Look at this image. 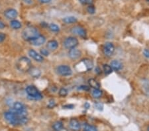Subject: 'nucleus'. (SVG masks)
Returning <instances> with one entry per match:
<instances>
[{
  "label": "nucleus",
  "instance_id": "f257e3e1",
  "mask_svg": "<svg viewBox=\"0 0 149 131\" xmlns=\"http://www.w3.org/2000/svg\"><path fill=\"white\" fill-rule=\"evenodd\" d=\"M4 118L11 125L21 126L28 123L29 119L26 116H20L15 115L13 112L9 111L4 113Z\"/></svg>",
  "mask_w": 149,
  "mask_h": 131
},
{
  "label": "nucleus",
  "instance_id": "f03ea898",
  "mask_svg": "<svg viewBox=\"0 0 149 131\" xmlns=\"http://www.w3.org/2000/svg\"><path fill=\"white\" fill-rule=\"evenodd\" d=\"M16 67L21 72H28L33 67L30 59L27 57L23 56L19 58L16 63Z\"/></svg>",
  "mask_w": 149,
  "mask_h": 131
},
{
  "label": "nucleus",
  "instance_id": "7ed1b4c3",
  "mask_svg": "<svg viewBox=\"0 0 149 131\" xmlns=\"http://www.w3.org/2000/svg\"><path fill=\"white\" fill-rule=\"evenodd\" d=\"M39 35L38 30L33 27H28L25 28L22 33V37L23 39L27 40V41H31Z\"/></svg>",
  "mask_w": 149,
  "mask_h": 131
},
{
  "label": "nucleus",
  "instance_id": "20e7f679",
  "mask_svg": "<svg viewBox=\"0 0 149 131\" xmlns=\"http://www.w3.org/2000/svg\"><path fill=\"white\" fill-rule=\"evenodd\" d=\"M25 91L28 95L29 99L31 100L39 101L43 98L41 93L38 91V89L34 85H29L26 88Z\"/></svg>",
  "mask_w": 149,
  "mask_h": 131
},
{
  "label": "nucleus",
  "instance_id": "39448f33",
  "mask_svg": "<svg viewBox=\"0 0 149 131\" xmlns=\"http://www.w3.org/2000/svg\"><path fill=\"white\" fill-rule=\"evenodd\" d=\"M63 44L66 49L70 50L78 46V40L74 37H69L64 40Z\"/></svg>",
  "mask_w": 149,
  "mask_h": 131
},
{
  "label": "nucleus",
  "instance_id": "423d86ee",
  "mask_svg": "<svg viewBox=\"0 0 149 131\" xmlns=\"http://www.w3.org/2000/svg\"><path fill=\"white\" fill-rule=\"evenodd\" d=\"M115 52L114 44L111 42H107L103 44V52L105 56L107 57H111Z\"/></svg>",
  "mask_w": 149,
  "mask_h": 131
},
{
  "label": "nucleus",
  "instance_id": "0eeeda50",
  "mask_svg": "<svg viewBox=\"0 0 149 131\" xmlns=\"http://www.w3.org/2000/svg\"><path fill=\"white\" fill-rule=\"evenodd\" d=\"M56 71L62 76H69L72 73V70L69 66L60 65L56 68Z\"/></svg>",
  "mask_w": 149,
  "mask_h": 131
},
{
  "label": "nucleus",
  "instance_id": "6e6552de",
  "mask_svg": "<svg viewBox=\"0 0 149 131\" xmlns=\"http://www.w3.org/2000/svg\"><path fill=\"white\" fill-rule=\"evenodd\" d=\"M71 33L81 38H86V35H87L86 29L81 26H75V27L72 28Z\"/></svg>",
  "mask_w": 149,
  "mask_h": 131
},
{
  "label": "nucleus",
  "instance_id": "1a4fd4ad",
  "mask_svg": "<svg viewBox=\"0 0 149 131\" xmlns=\"http://www.w3.org/2000/svg\"><path fill=\"white\" fill-rule=\"evenodd\" d=\"M29 55L33 59H34L35 61L38 62H42L43 60H44V58H43V56L41 54H38L37 52H36L33 49L29 50Z\"/></svg>",
  "mask_w": 149,
  "mask_h": 131
},
{
  "label": "nucleus",
  "instance_id": "9d476101",
  "mask_svg": "<svg viewBox=\"0 0 149 131\" xmlns=\"http://www.w3.org/2000/svg\"><path fill=\"white\" fill-rule=\"evenodd\" d=\"M69 127L72 131H78L80 129V123L76 119L72 118L70 120Z\"/></svg>",
  "mask_w": 149,
  "mask_h": 131
},
{
  "label": "nucleus",
  "instance_id": "9b49d317",
  "mask_svg": "<svg viewBox=\"0 0 149 131\" xmlns=\"http://www.w3.org/2000/svg\"><path fill=\"white\" fill-rule=\"evenodd\" d=\"M68 55L72 60H77L80 58V56H81V52L80 50L74 48V49L70 50L68 52Z\"/></svg>",
  "mask_w": 149,
  "mask_h": 131
},
{
  "label": "nucleus",
  "instance_id": "f8f14e48",
  "mask_svg": "<svg viewBox=\"0 0 149 131\" xmlns=\"http://www.w3.org/2000/svg\"><path fill=\"white\" fill-rule=\"evenodd\" d=\"M4 15L6 16V17H7L9 19H11L13 20L17 17L18 15V13L15 9H8L4 12Z\"/></svg>",
  "mask_w": 149,
  "mask_h": 131
},
{
  "label": "nucleus",
  "instance_id": "ddd939ff",
  "mask_svg": "<svg viewBox=\"0 0 149 131\" xmlns=\"http://www.w3.org/2000/svg\"><path fill=\"white\" fill-rule=\"evenodd\" d=\"M30 42H31V44L34 45V46H39L46 42V38H45L43 35H40L39 36H38L37 38H35V39H33Z\"/></svg>",
  "mask_w": 149,
  "mask_h": 131
},
{
  "label": "nucleus",
  "instance_id": "4468645a",
  "mask_svg": "<svg viewBox=\"0 0 149 131\" xmlns=\"http://www.w3.org/2000/svg\"><path fill=\"white\" fill-rule=\"evenodd\" d=\"M12 109L16 111H27V108H26L25 105L19 101L15 102V103H13V108Z\"/></svg>",
  "mask_w": 149,
  "mask_h": 131
},
{
  "label": "nucleus",
  "instance_id": "2eb2a0df",
  "mask_svg": "<svg viewBox=\"0 0 149 131\" xmlns=\"http://www.w3.org/2000/svg\"><path fill=\"white\" fill-rule=\"evenodd\" d=\"M47 47L48 50H49V51H55L58 47V42L56 40H50L47 42Z\"/></svg>",
  "mask_w": 149,
  "mask_h": 131
},
{
  "label": "nucleus",
  "instance_id": "dca6fc26",
  "mask_svg": "<svg viewBox=\"0 0 149 131\" xmlns=\"http://www.w3.org/2000/svg\"><path fill=\"white\" fill-rule=\"evenodd\" d=\"M110 66H111V67L112 68L113 70H114L115 71H119L120 70H121L123 67L121 62H119V60H113L111 62Z\"/></svg>",
  "mask_w": 149,
  "mask_h": 131
},
{
  "label": "nucleus",
  "instance_id": "f3484780",
  "mask_svg": "<svg viewBox=\"0 0 149 131\" xmlns=\"http://www.w3.org/2000/svg\"><path fill=\"white\" fill-rule=\"evenodd\" d=\"M29 72L30 75L32 76L33 78H39L40 74H41V71H40L39 69L35 67L31 68V70L29 71Z\"/></svg>",
  "mask_w": 149,
  "mask_h": 131
},
{
  "label": "nucleus",
  "instance_id": "a211bd4d",
  "mask_svg": "<svg viewBox=\"0 0 149 131\" xmlns=\"http://www.w3.org/2000/svg\"><path fill=\"white\" fill-rule=\"evenodd\" d=\"M64 128L63 123L62 121H58L54 122L52 125V128L54 131H62Z\"/></svg>",
  "mask_w": 149,
  "mask_h": 131
},
{
  "label": "nucleus",
  "instance_id": "6ab92c4d",
  "mask_svg": "<svg viewBox=\"0 0 149 131\" xmlns=\"http://www.w3.org/2000/svg\"><path fill=\"white\" fill-rule=\"evenodd\" d=\"M89 85L91 87L93 88V89H100V83L97 82V80L93 79V78H91L88 80Z\"/></svg>",
  "mask_w": 149,
  "mask_h": 131
},
{
  "label": "nucleus",
  "instance_id": "aec40b11",
  "mask_svg": "<svg viewBox=\"0 0 149 131\" xmlns=\"http://www.w3.org/2000/svg\"><path fill=\"white\" fill-rule=\"evenodd\" d=\"M10 26L13 28V29H19V28H21V27H22L20 21H19L16 19H13L11 21Z\"/></svg>",
  "mask_w": 149,
  "mask_h": 131
},
{
  "label": "nucleus",
  "instance_id": "412c9836",
  "mask_svg": "<svg viewBox=\"0 0 149 131\" xmlns=\"http://www.w3.org/2000/svg\"><path fill=\"white\" fill-rule=\"evenodd\" d=\"M63 21L66 24H72V23H75L78 21V19L77 18H76L74 16H69V17H66L63 19Z\"/></svg>",
  "mask_w": 149,
  "mask_h": 131
},
{
  "label": "nucleus",
  "instance_id": "4be33fe9",
  "mask_svg": "<svg viewBox=\"0 0 149 131\" xmlns=\"http://www.w3.org/2000/svg\"><path fill=\"white\" fill-rule=\"evenodd\" d=\"M92 95L93 98L98 99L102 96L103 92L100 89H93L92 91Z\"/></svg>",
  "mask_w": 149,
  "mask_h": 131
},
{
  "label": "nucleus",
  "instance_id": "5701e85b",
  "mask_svg": "<svg viewBox=\"0 0 149 131\" xmlns=\"http://www.w3.org/2000/svg\"><path fill=\"white\" fill-rule=\"evenodd\" d=\"M103 70L104 71L105 74H110L112 71L113 69L111 67V66L108 65V64H103Z\"/></svg>",
  "mask_w": 149,
  "mask_h": 131
},
{
  "label": "nucleus",
  "instance_id": "b1692460",
  "mask_svg": "<svg viewBox=\"0 0 149 131\" xmlns=\"http://www.w3.org/2000/svg\"><path fill=\"white\" fill-rule=\"evenodd\" d=\"M84 131H97V129L95 126L86 124V125H84Z\"/></svg>",
  "mask_w": 149,
  "mask_h": 131
},
{
  "label": "nucleus",
  "instance_id": "393cba45",
  "mask_svg": "<svg viewBox=\"0 0 149 131\" xmlns=\"http://www.w3.org/2000/svg\"><path fill=\"white\" fill-rule=\"evenodd\" d=\"M49 27L50 28V30L52 32H58L60 30V27L58 26L57 25L54 23H50L49 25Z\"/></svg>",
  "mask_w": 149,
  "mask_h": 131
},
{
  "label": "nucleus",
  "instance_id": "a878e982",
  "mask_svg": "<svg viewBox=\"0 0 149 131\" xmlns=\"http://www.w3.org/2000/svg\"><path fill=\"white\" fill-rule=\"evenodd\" d=\"M58 94L61 97H66L67 95H68V90H67L66 88L62 87L61 89H60Z\"/></svg>",
  "mask_w": 149,
  "mask_h": 131
},
{
  "label": "nucleus",
  "instance_id": "bb28decb",
  "mask_svg": "<svg viewBox=\"0 0 149 131\" xmlns=\"http://www.w3.org/2000/svg\"><path fill=\"white\" fill-rule=\"evenodd\" d=\"M87 11L90 14H94L95 12V7L93 6V5H90L87 8Z\"/></svg>",
  "mask_w": 149,
  "mask_h": 131
},
{
  "label": "nucleus",
  "instance_id": "cd10ccee",
  "mask_svg": "<svg viewBox=\"0 0 149 131\" xmlns=\"http://www.w3.org/2000/svg\"><path fill=\"white\" fill-rule=\"evenodd\" d=\"M80 3L83 4V5H88V6H90V5H92L93 0H79Z\"/></svg>",
  "mask_w": 149,
  "mask_h": 131
},
{
  "label": "nucleus",
  "instance_id": "c85d7f7f",
  "mask_svg": "<svg viewBox=\"0 0 149 131\" xmlns=\"http://www.w3.org/2000/svg\"><path fill=\"white\" fill-rule=\"evenodd\" d=\"M56 105V103H55V101H54L53 99H51L49 101V103L48 104V107H49V109H52L54 108V107Z\"/></svg>",
  "mask_w": 149,
  "mask_h": 131
},
{
  "label": "nucleus",
  "instance_id": "c756f323",
  "mask_svg": "<svg viewBox=\"0 0 149 131\" xmlns=\"http://www.w3.org/2000/svg\"><path fill=\"white\" fill-rule=\"evenodd\" d=\"M6 34H4L3 33H0V43L3 42L5 40V39H6Z\"/></svg>",
  "mask_w": 149,
  "mask_h": 131
},
{
  "label": "nucleus",
  "instance_id": "7c9ffc66",
  "mask_svg": "<svg viewBox=\"0 0 149 131\" xmlns=\"http://www.w3.org/2000/svg\"><path fill=\"white\" fill-rule=\"evenodd\" d=\"M40 53H41V55H44V56H49V52L47 49H42L41 51H40Z\"/></svg>",
  "mask_w": 149,
  "mask_h": 131
},
{
  "label": "nucleus",
  "instance_id": "2f4dec72",
  "mask_svg": "<svg viewBox=\"0 0 149 131\" xmlns=\"http://www.w3.org/2000/svg\"><path fill=\"white\" fill-rule=\"evenodd\" d=\"M143 55H144V56L145 57V58L149 59V49H145V50H144V51H143Z\"/></svg>",
  "mask_w": 149,
  "mask_h": 131
},
{
  "label": "nucleus",
  "instance_id": "473e14b6",
  "mask_svg": "<svg viewBox=\"0 0 149 131\" xmlns=\"http://www.w3.org/2000/svg\"><path fill=\"white\" fill-rule=\"evenodd\" d=\"M78 89L84 90V91H88L90 89V87L87 86V85H81V86L78 87Z\"/></svg>",
  "mask_w": 149,
  "mask_h": 131
},
{
  "label": "nucleus",
  "instance_id": "72a5a7b5",
  "mask_svg": "<svg viewBox=\"0 0 149 131\" xmlns=\"http://www.w3.org/2000/svg\"><path fill=\"white\" fill-rule=\"evenodd\" d=\"M95 108L97 109H98V110H102L103 109V105L101 103H96L95 104Z\"/></svg>",
  "mask_w": 149,
  "mask_h": 131
},
{
  "label": "nucleus",
  "instance_id": "f704fd0d",
  "mask_svg": "<svg viewBox=\"0 0 149 131\" xmlns=\"http://www.w3.org/2000/svg\"><path fill=\"white\" fill-rule=\"evenodd\" d=\"M63 108L64 109H72L74 108V105H72V104H70V105H64L63 106Z\"/></svg>",
  "mask_w": 149,
  "mask_h": 131
},
{
  "label": "nucleus",
  "instance_id": "c9c22d12",
  "mask_svg": "<svg viewBox=\"0 0 149 131\" xmlns=\"http://www.w3.org/2000/svg\"><path fill=\"white\" fill-rule=\"evenodd\" d=\"M5 27H6V25H5V23L1 20H0V29L4 28Z\"/></svg>",
  "mask_w": 149,
  "mask_h": 131
},
{
  "label": "nucleus",
  "instance_id": "e433bc0d",
  "mask_svg": "<svg viewBox=\"0 0 149 131\" xmlns=\"http://www.w3.org/2000/svg\"><path fill=\"white\" fill-rule=\"evenodd\" d=\"M23 1L25 2V3L29 4V5L33 3V0H23Z\"/></svg>",
  "mask_w": 149,
  "mask_h": 131
},
{
  "label": "nucleus",
  "instance_id": "4c0bfd02",
  "mask_svg": "<svg viewBox=\"0 0 149 131\" xmlns=\"http://www.w3.org/2000/svg\"><path fill=\"white\" fill-rule=\"evenodd\" d=\"M40 2H41L42 3H47L51 1V0H38Z\"/></svg>",
  "mask_w": 149,
  "mask_h": 131
},
{
  "label": "nucleus",
  "instance_id": "58836bf2",
  "mask_svg": "<svg viewBox=\"0 0 149 131\" xmlns=\"http://www.w3.org/2000/svg\"><path fill=\"white\" fill-rule=\"evenodd\" d=\"M84 107H85L86 109H88L90 107V105L88 103H86L85 104H84Z\"/></svg>",
  "mask_w": 149,
  "mask_h": 131
},
{
  "label": "nucleus",
  "instance_id": "ea45409f",
  "mask_svg": "<svg viewBox=\"0 0 149 131\" xmlns=\"http://www.w3.org/2000/svg\"><path fill=\"white\" fill-rule=\"evenodd\" d=\"M147 131H149V126L148 127V128H147Z\"/></svg>",
  "mask_w": 149,
  "mask_h": 131
},
{
  "label": "nucleus",
  "instance_id": "a19ab883",
  "mask_svg": "<svg viewBox=\"0 0 149 131\" xmlns=\"http://www.w3.org/2000/svg\"><path fill=\"white\" fill-rule=\"evenodd\" d=\"M148 1H149V0H148Z\"/></svg>",
  "mask_w": 149,
  "mask_h": 131
}]
</instances>
